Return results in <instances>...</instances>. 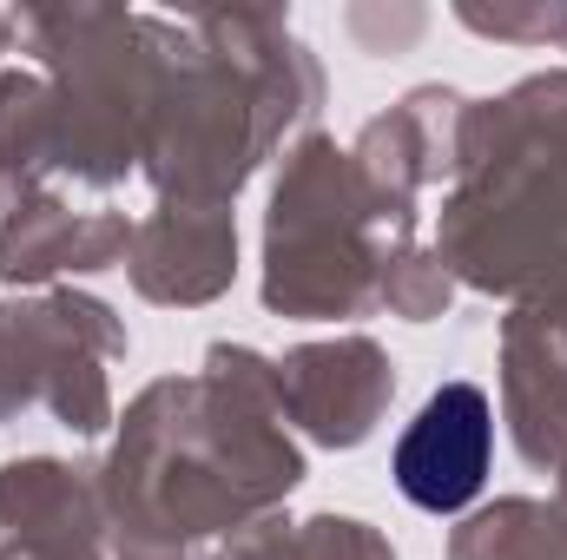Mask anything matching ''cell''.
Here are the masks:
<instances>
[{
  "mask_svg": "<svg viewBox=\"0 0 567 560\" xmlns=\"http://www.w3.org/2000/svg\"><path fill=\"white\" fill-rule=\"evenodd\" d=\"M488 448H495L488 396L475 383H442L423 403V416L410 422V435L396 442V488L429 515H455L482 495Z\"/></svg>",
  "mask_w": 567,
  "mask_h": 560,
  "instance_id": "1",
  "label": "cell"
}]
</instances>
